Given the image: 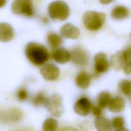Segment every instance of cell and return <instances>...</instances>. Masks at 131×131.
I'll return each mask as SVG.
<instances>
[{
    "instance_id": "obj_19",
    "label": "cell",
    "mask_w": 131,
    "mask_h": 131,
    "mask_svg": "<svg viewBox=\"0 0 131 131\" xmlns=\"http://www.w3.org/2000/svg\"><path fill=\"white\" fill-rule=\"evenodd\" d=\"M111 97V94L108 92L102 91L99 93L97 96L98 105L102 108H105L107 106Z\"/></svg>"
},
{
    "instance_id": "obj_11",
    "label": "cell",
    "mask_w": 131,
    "mask_h": 131,
    "mask_svg": "<svg viewBox=\"0 0 131 131\" xmlns=\"http://www.w3.org/2000/svg\"><path fill=\"white\" fill-rule=\"evenodd\" d=\"M130 62H127L125 58L122 50L118 51L112 55L110 58V63L112 68L116 71L123 69L124 66Z\"/></svg>"
},
{
    "instance_id": "obj_6",
    "label": "cell",
    "mask_w": 131,
    "mask_h": 131,
    "mask_svg": "<svg viewBox=\"0 0 131 131\" xmlns=\"http://www.w3.org/2000/svg\"><path fill=\"white\" fill-rule=\"evenodd\" d=\"M70 59L77 65L85 66L89 62L90 56L89 53L84 49L80 47H76L71 50Z\"/></svg>"
},
{
    "instance_id": "obj_10",
    "label": "cell",
    "mask_w": 131,
    "mask_h": 131,
    "mask_svg": "<svg viewBox=\"0 0 131 131\" xmlns=\"http://www.w3.org/2000/svg\"><path fill=\"white\" fill-rule=\"evenodd\" d=\"M96 71L99 73H105L109 69V63L107 59V55L105 53L99 52L94 58Z\"/></svg>"
},
{
    "instance_id": "obj_1",
    "label": "cell",
    "mask_w": 131,
    "mask_h": 131,
    "mask_svg": "<svg viewBox=\"0 0 131 131\" xmlns=\"http://www.w3.org/2000/svg\"><path fill=\"white\" fill-rule=\"evenodd\" d=\"M27 59L33 64L39 66L43 64L48 59V52L43 46L35 42H30L25 48Z\"/></svg>"
},
{
    "instance_id": "obj_8",
    "label": "cell",
    "mask_w": 131,
    "mask_h": 131,
    "mask_svg": "<svg viewBox=\"0 0 131 131\" xmlns=\"http://www.w3.org/2000/svg\"><path fill=\"white\" fill-rule=\"evenodd\" d=\"M92 106L87 98L81 97L75 102L73 109L76 114L80 116H85L90 113Z\"/></svg>"
},
{
    "instance_id": "obj_5",
    "label": "cell",
    "mask_w": 131,
    "mask_h": 131,
    "mask_svg": "<svg viewBox=\"0 0 131 131\" xmlns=\"http://www.w3.org/2000/svg\"><path fill=\"white\" fill-rule=\"evenodd\" d=\"M11 9L14 14L19 15L30 17L34 13L31 0H14L11 4Z\"/></svg>"
},
{
    "instance_id": "obj_3",
    "label": "cell",
    "mask_w": 131,
    "mask_h": 131,
    "mask_svg": "<svg viewBox=\"0 0 131 131\" xmlns=\"http://www.w3.org/2000/svg\"><path fill=\"white\" fill-rule=\"evenodd\" d=\"M48 12L51 18L64 21L69 16L70 8L65 2L55 1L51 2L48 6Z\"/></svg>"
},
{
    "instance_id": "obj_13",
    "label": "cell",
    "mask_w": 131,
    "mask_h": 131,
    "mask_svg": "<svg viewBox=\"0 0 131 131\" xmlns=\"http://www.w3.org/2000/svg\"><path fill=\"white\" fill-rule=\"evenodd\" d=\"M14 36L12 27L7 23L0 24V41L8 42L11 40Z\"/></svg>"
},
{
    "instance_id": "obj_28",
    "label": "cell",
    "mask_w": 131,
    "mask_h": 131,
    "mask_svg": "<svg viewBox=\"0 0 131 131\" xmlns=\"http://www.w3.org/2000/svg\"><path fill=\"white\" fill-rule=\"evenodd\" d=\"M114 0H99V2L103 5H107L111 3Z\"/></svg>"
},
{
    "instance_id": "obj_16",
    "label": "cell",
    "mask_w": 131,
    "mask_h": 131,
    "mask_svg": "<svg viewBox=\"0 0 131 131\" xmlns=\"http://www.w3.org/2000/svg\"><path fill=\"white\" fill-rule=\"evenodd\" d=\"M129 9L123 6H117L113 8L111 12L112 17L116 20H122L129 15Z\"/></svg>"
},
{
    "instance_id": "obj_26",
    "label": "cell",
    "mask_w": 131,
    "mask_h": 131,
    "mask_svg": "<svg viewBox=\"0 0 131 131\" xmlns=\"http://www.w3.org/2000/svg\"><path fill=\"white\" fill-rule=\"evenodd\" d=\"M17 97L19 99L24 100L26 99L27 97V93L25 90H20L17 93Z\"/></svg>"
},
{
    "instance_id": "obj_15",
    "label": "cell",
    "mask_w": 131,
    "mask_h": 131,
    "mask_svg": "<svg viewBox=\"0 0 131 131\" xmlns=\"http://www.w3.org/2000/svg\"><path fill=\"white\" fill-rule=\"evenodd\" d=\"M53 57L55 61L60 64L67 63L71 59L70 52L63 47L56 50L53 53Z\"/></svg>"
},
{
    "instance_id": "obj_23",
    "label": "cell",
    "mask_w": 131,
    "mask_h": 131,
    "mask_svg": "<svg viewBox=\"0 0 131 131\" xmlns=\"http://www.w3.org/2000/svg\"><path fill=\"white\" fill-rule=\"evenodd\" d=\"M120 89L122 92L129 98L130 97V80H122L119 83Z\"/></svg>"
},
{
    "instance_id": "obj_21",
    "label": "cell",
    "mask_w": 131,
    "mask_h": 131,
    "mask_svg": "<svg viewBox=\"0 0 131 131\" xmlns=\"http://www.w3.org/2000/svg\"><path fill=\"white\" fill-rule=\"evenodd\" d=\"M47 40L49 45L53 48H57L62 43V39L60 36L55 33H50L48 35Z\"/></svg>"
},
{
    "instance_id": "obj_27",
    "label": "cell",
    "mask_w": 131,
    "mask_h": 131,
    "mask_svg": "<svg viewBox=\"0 0 131 131\" xmlns=\"http://www.w3.org/2000/svg\"><path fill=\"white\" fill-rule=\"evenodd\" d=\"M123 70L126 75H129L130 74V63H128L126 64L124 66Z\"/></svg>"
},
{
    "instance_id": "obj_14",
    "label": "cell",
    "mask_w": 131,
    "mask_h": 131,
    "mask_svg": "<svg viewBox=\"0 0 131 131\" xmlns=\"http://www.w3.org/2000/svg\"><path fill=\"white\" fill-rule=\"evenodd\" d=\"M125 101L120 97H115L111 98L108 103V108L110 112L112 113H120L122 112L125 107Z\"/></svg>"
},
{
    "instance_id": "obj_22",
    "label": "cell",
    "mask_w": 131,
    "mask_h": 131,
    "mask_svg": "<svg viewBox=\"0 0 131 131\" xmlns=\"http://www.w3.org/2000/svg\"><path fill=\"white\" fill-rule=\"evenodd\" d=\"M112 125L114 129L116 130H127L125 128V121L123 117L120 116H117L114 117L112 121Z\"/></svg>"
},
{
    "instance_id": "obj_12",
    "label": "cell",
    "mask_w": 131,
    "mask_h": 131,
    "mask_svg": "<svg viewBox=\"0 0 131 131\" xmlns=\"http://www.w3.org/2000/svg\"><path fill=\"white\" fill-rule=\"evenodd\" d=\"M21 116V112L17 109L12 108L7 111H0V121L4 122H15Z\"/></svg>"
},
{
    "instance_id": "obj_18",
    "label": "cell",
    "mask_w": 131,
    "mask_h": 131,
    "mask_svg": "<svg viewBox=\"0 0 131 131\" xmlns=\"http://www.w3.org/2000/svg\"><path fill=\"white\" fill-rule=\"evenodd\" d=\"M96 129L99 131H110L112 129V124L110 121L103 117L98 116L94 122Z\"/></svg>"
},
{
    "instance_id": "obj_24",
    "label": "cell",
    "mask_w": 131,
    "mask_h": 131,
    "mask_svg": "<svg viewBox=\"0 0 131 131\" xmlns=\"http://www.w3.org/2000/svg\"><path fill=\"white\" fill-rule=\"evenodd\" d=\"M47 97H46L42 93H39L37 94L33 99V103L35 106H40L45 105Z\"/></svg>"
},
{
    "instance_id": "obj_29",
    "label": "cell",
    "mask_w": 131,
    "mask_h": 131,
    "mask_svg": "<svg viewBox=\"0 0 131 131\" xmlns=\"http://www.w3.org/2000/svg\"><path fill=\"white\" fill-rule=\"evenodd\" d=\"M7 2V0H0V8H3L5 6Z\"/></svg>"
},
{
    "instance_id": "obj_4",
    "label": "cell",
    "mask_w": 131,
    "mask_h": 131,
    "mask_svg": "<svg viewBox=\"0 0 131 131\" xmlns=\"http://www.w3.org/2000/svg\"><path fill=\"white\" fill-rule=\"evenodd\" d=\"M44 106L52 115L56 117H60L64 112L62 98L58 94L47 98Z\"/></svg>"
},
{
    "instance_id": "obj_9",
    "label": "cell",
    "mask_w": 131,
    "mask_h": 131,
    "mask_svg": "<svg viewBox=\"0 0 131 131\" xmlns=\"http://www.w3.org/2000/svg\"><path fill=\"white\" fill-rule=\"evenodd\" d=\"M60 35L64 38L77 39L79 38L80 34L79 29L71 23H66L62 25L60 30Z\"/></svg>"
},
{
    "instance_id": "obj_7",
    "label": "cell",
    "mask_w": 131,
    "mask_h": 131,
    "mask_svg": "<svg viewBox=\"0 0 131 131\" xmlns=\"http://www.w3.org/2000/svg\"><path fill=\"white\" fill-rule=\"evenodd\" d=\"M40 73L45 79L53 81L59 77L60 70L56 65L53 63H47L41 68Z\"/></svg>"
},
{
    "instance_id": "obj_17",
    "label": "cell",
    "mask_w": 131,
    "mask_h": 131,
    "mask_svg": "<svg viewBox=\"0 0 131 131\" xmlns=\"http://www.w3.org/2000/svg\"><path fill=\"white\" fill-rule=\"evenodd\" d=\"M75 83L80 89H87L90 84V78L89 74L84 71L79 72L75 78Z\"/></svg>"
},
{
    "instance_id": "obj_2",
    "label": "cell",
    "mask_w": 131,
    "mask_h": 131,
    "mask_svg": "<svg viewBox=\"0 0 131 131\" xmlns=\"http://www.w3.org/2000/svg\"><path fill=\"white\" fill-rule=\"evenodd\" d=\"M105 19L106 15L104 13L94 11L85 12L82 17L85 27L90 31L99 29L104 24Z\"/></svg>"
},
{
    "instance_id": "obj_20",
    "label": "cell",
    "mask_w": 131,
    "mask_h": 131,
    "mask_svg": "<svg viewBox=\"0 0 131 131\" xmlns=\"http://www.w3.org/2000/svg\"><path fill=\"white\" fill-rule=\"evenodd\" d=\"M58 128V122L53 118H47L42 125V129L45 131H55Z\"/></svg>"
},
{
    "instance_id": "obj_25",
    "label": "cell",
    "mask_w": 131,
    "mask_h": 131,
    "mask_svg": "<svg viewBox=\"0 0 131 131\" xmlns=\"http://www.w3.org/2000/svg\"><path fill=\"white\" fill-rule=\"evenodd\" d=\"M102 108L101 107L98 105H92L91 107V110L92 114L94 116L98 117L100 116V115L102 113Z\"/></svg>"
}]
</instances>
